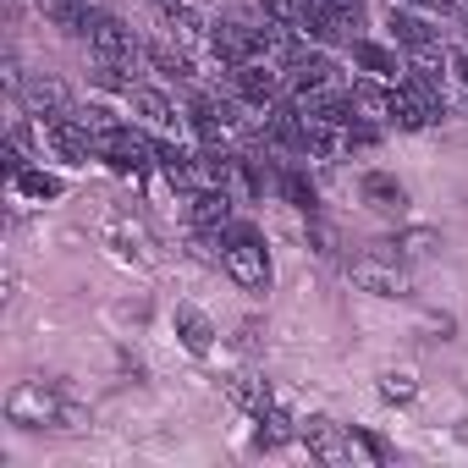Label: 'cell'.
I'll use <instances>...</instances> for the list:
<instances>
[{"instance_id":"cell-1","label":"cell","mask_w":468,"mask_h":468,"mask_svg":"<svg viewBox=\"0 0 468 468\" xmlns=\"http://www.w3.org/2000/svg\"><path fill=\"white\" fill-rule=\"evenodd\" d=\"M215 243H220V265H226V276L238 282L243 292H271V254H265V238H260L254 226L231 220Z\"/></svg>"},{"instance_id":"cell-2","label":"cell","mask_w":468,"mask_h":468,"mask_svg":"<svg viewBox=\"0 0 468 468\" xmlns=\"http://www.w3.org/2000/svg\"><path fill=\"white\" fill-rule=\"evenodd\" d=\"M6 419L12 424H23V430H72V408H67V397L56 391V386H45V380H23L12 397H6Z\"/></svg>"},{"instance_id":"cell-3","label":"cell","mask_w":468,"mask_h":468,"mask_svg":"<svg viewBox=\"0 0 468 468\" xmlns=\"http://www.w3.org/2000/svg\"><path fill=\"white\" fill-rule=\"evenodd\" d=\"M231 94H238L254 116H265L271 105H282V100H287L282 67H271V61H243V67H231Z\"/></svg>"},{"instance_id":"cell-4","label":"cell","mask_w":468,"mask_h":468,"mask_svg":"<svg viewBox=\"0 0 468 468\" xmlns=\"http://www.w3.org/2000/svg\"><path fill=\"white\" fill-rule=\"evenodd\" d=\"M386 28H391V45H402L413 61H430V56H441V39H435V28H430L419 12H408V6H391V12H386Z\"/></svg>"},{"instance_id":"cell-5","label":"cell","mask_w":468,"mask_h":468,"mask_svg":"<svg viewBox=\"0 0 468 468\" xmlns=\"http://www.w3.org/2000/svg\"><path fill=\"white\" fill-rule=\"evenodd\" d=\"M83 39H89V56H105V61H133V28L116 17V12H94L89 17V28H83Z\"/></svg>"},{"instance_id":"cell-6","label":"cell","mask_w":468,"mask_h":468,"mask_svg":"<svg viewBox=\"0 0 468 468\" xmlns=\"http://www.w3.org/2000/svg\"><path fill=\"white\" fill-rule=\"evenodd\" d=\"M336 89V67H331V56H320V50H298V61L287 67V94L292 100H314V94H331Z\"/></svg>"},{"instance_id":"cell-7","label":"cell","mask_w":468,"mask_h":468,"mask_svg":"<svg viewBox=\"0 0 468 468\" xmlns=\"http://www.w3.org/2000/svg\"><path fill=\"white\" fill-rule=\"evenodd\" d=\"M187 226L198 238H220L231 226V193L226 187H193L187 193Z\"/></svg>"},{"instance_id":"cell-8","label":"cell","mask_w":468,"mask_h":468,"mask_svg":"<svg viewBox=\"0 0 468 468\" xmlns=\"http://www.w3.org/2000/svg\"><path fill=\"white\" fill-rule=\"evenodd\" d=\"M347 276H353V287H364L375 298H402L408 292V271L397 265V254L391 260H353Z\"/></svg>"},{"instance_id":"cell-9","label":"cell","mask_w":468,"mask_h":468,"mask_svg":"<svg viewBox=\"0 0 468 468\" xmlns=\"http://www.w3.org/2000/svg\"><path fill=\"white\" fill-rule=\"evenodd\" d=\"M127 105H133V116H138V127H149L154 138H171V133H182V116H176V105L165 100V94H154V89H127Z\"/></svg>"},{"instance_id":"cell-10","label":"cell","mask_w":468,"mask_h":468,"mask_svg":"<svg viewBox=\"0 0 468 468\" xmlns=\"http://www.w3.org/2000/svg\"><path fill=\"white\" fill-rule=\"evenodd\" d=\"M358 198H364L369 209H380V215H402V204H408L402 182H397V176H386V171H369V176L358 182Z\"/></svg>"},{"instance_id":"cell-11","label":"cell","mask_w":468,"mask_h":468,"mask_svg":"<svg viewBox=\"0 0 468 468\" xmlns=\"http://www.w3.org/2000/svg\"><path fill=\"white\" fill-rule=\"evenodd\" d=\"M353 61L364 67V72H375L380 83H402V61H397V50H386V45H375V39H353Z\"/></svg>"},{"instance_id":"cell-12","label":"cell","mask_w":468,"mask_h":468,"mask_svg":"<svg viewBox=\"0 0 468 468\" xmlns=\"http://www.w3.org/2000/svg\"><path fill=\"white\" fill-rule=\"evenodd\" d=\"M226 397H231V402H238L243 413H254V419L276 408V402H271V386H265L260 375H231V380H226Z\"/></svg>"},{"instance_id":"cell-13","label":"cell","mask_w":468,"mask_h":468,"mask_svg":"<svg viewBox=\"0 0 468 468\" xmlns=\"http://www.w3.org/2000/svg\"><path fill=\"white\" fill-rule=\"evenodd\" d=\"M391 89H397V83H386V89H380V83H353L347 94H353V111H358V116L391 127Z\"/></svg>"},{"instance_id":"cell-14","label":"cell","mask_w":468,"mask_h":468,"mask_svg":"<svg viewBox=\"0 0 468 468\" xmlns=\"http://www.w3.org/2000/svg\"><path fill=\"white\" fill-rule=\"evenodd\" d=\"M276 187H282V198H287L292 209H303V215L320 209V193H314V182H309L298 165H282V171H276Z\"/></svg>"},{"instance_id":"cell-15","label":"cell","mask_w":468,"mask_h":468,"mask_svg":"<svg viewBox=\"0 0 468 468\" xmlns=\"http://www.w3.org/2000/svg\"><path fill=\"white\" fill-rule=\"evenodd\" d=\"M176 336H182V347H187V353H198V358L215 347V325H209L198 309H187V303L176 309Z\"/></svg>"},{"instance_id":"cell-16","label":"cell","mask_w":468,"mask_h":468,"mask_svg":"<svg viewBox=\"0 0 468 468\" xmlns=\"http://www.w3.org/2000/svg\"><path fill=\"white\" fill-rule=\"evenodd\" d=\"M303 446H309L320 463H347V457H353V435L342 441L331 424H309V430H303Z\"/></svg>"},{"instance_id":"cell-17","label":"cell","mask_w":468,"mask_h":468,"mask_svg":"<svg viewBox=\"0 0 468 468\" xmlns=\"http://www.w3.org/2000/svg\"><path fill=\"white\" fill-rule=\"evenodd\" d=\"M28 111L34 116H61V111H72V100H67V89L56 78H34L28 83Z\"/></svg>"},{"instance_id":"cell-18","label":"cell","mask_w":468,"mask_h":468,"mask_svg":"<svg viewBox=\"0 0 468 468\" xmlns=\"http://www.w3.org/2000/svg\"><path fill=\"white\" fill-rule=\"evenodd\" d=\"M12 182H17L23 198H61V176H50V171H28V165H23Z\"/></svg>"},{"instance_id":"cell-19","label":"cell","mask_w":468,"mask_h":468,"mask_svg":"<svg viewBox=\"0 0 468 468\" xmlns=\"http://www.w3.org/2000/svg\"><path fill=\"white\" fill-rule=\"evenodd\" d=\"M127 67H133V61H105V56H94V67H89V78H94L100 89H116V94H127V89H133V78H127Z\"/></svg>"},{"instance_id":"cell-20","label":"cell","mask_w":468,"mask_h":468,"mask_svg":"<svg viewBox=\"0 0 468 468\" xmlns=\"http://www.w3.org/2000/svg\"><path fill=\"white\" fill-rule=\"evenodd\" d=\"M391 249H397V260H424V254H435V249H441V238L419 226V231H402Z\"/></svg>"},{"instance_id":"cell-21","label":"cell","mask_w":468,"mask_h":468,"mask_svg":"<svg viewBox=\"0 0 468 468\" xmlns=\"http://www.w3.org/2000/svg\"><path fill=\"white\" fill-rule=\"evenodd\" d=\"M413 391H419L413 369H386V375H380V397H386V402H413Z\"/></svg>"},{"instance_id":"cell-22","label":"cell","mask_w":468,"mask_h":468,"mask_svg":"<svg viewBox=\"0 0 468 468\" xmlns=\"http://www.w3.org/2000/svg\"><path fill=\"white\" fill-rule=\"evenodd\" d=\"M111 231H116V238L127 243V254H138V260H149V231H144L138 220H127V215H116V220H111Z\"/></svg>"},{"instance_id":"cell-23","label":"cell","mask_w":468,"mask_h":468,"mask_svg":"<svg viewBox=\"0 0 468 468\" xmlns=\"http://www.w3.org/2000/svg\"><path fill=\"white\" fill-rule=\"evenodd\" d=\"M452 67H457V78L468 83V56H452Z\"/></svg>"},{"instance_id":"cell-24","label":"cell","mask_w":468,"mask_h":468,"mask_svg":"<svg viewBox=\"0 0 468 468\" xmlns=\"http://www.w3.org/2000/svg\"><path fill=\"white\" fill-rule=\"evenodd\" d=\"M160 6H187V0H160Z\"/></svg>"},{"instance_id":"cell-25","label":"cell","mask_w":468,"mask_h":468,"mask_svg":"<svg viewBox=\"0 0 468 468\" xmlns=\"http://www.w3.org/2000/svg\"><path fill=\"white\" fill-rule=\"evenodd\" d=\"M463 39H468V23H463Z\"/></svg>"}]
</instances>
